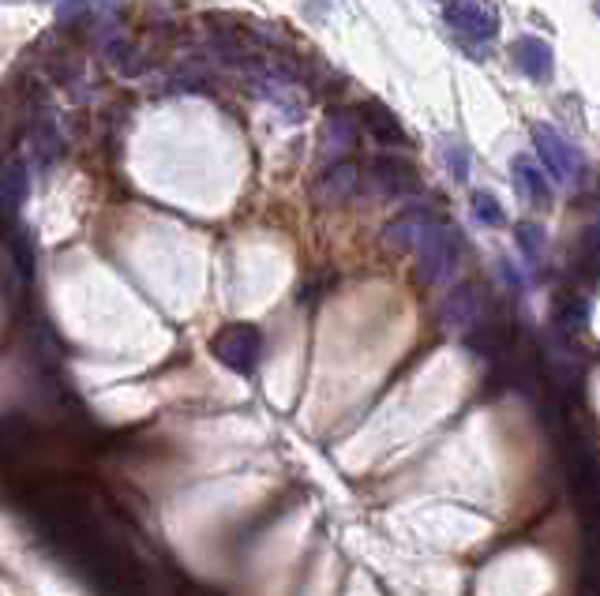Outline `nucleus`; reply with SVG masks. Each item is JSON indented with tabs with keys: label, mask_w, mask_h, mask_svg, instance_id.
Masks as SVG:
<instances>
[{
	"label": "nucleus",
	"mask_w": 600,
	"mask_h": 596,
	"mask_svg": "<svg viewBox=\"0 0 600 596\" xmlns=\"http://www.w3.org/2000/svg\"><path fill=\"white\" fill-rule=\"evenodd\" d=\"M121 0H87V8H98V12H113Z\"/></svg>",
	"instance_id": "6ab92c4d"
},
{
	"label": "nucleus",
	"mask_w": 600,
	"mask_h": 596,
	"mask_svg": "<svg viewBox=\"0 0 600 596\" xmlns=\"http://www.w3.org/2000/svg\"><path fill=\"white\" fill-rule=\"evenodd\" d=\"M443 320L450 326H477L480 320H488V293L480 285H461L447 296Z\"/></svg>",
	"instance_id": "1a4fd4ad"
},
{
	"label": "nucleus",
	"mask_w": 600,
	"mask_h": 596,
	"mask_svg": "<svg viewBox=\"0 0 600 596\" xmlns=\"http://www.w3.org/2000/svg\"><path fill=\"white\" fill-rule=\"evenodd\" d=\"M353 147H357V121L334 113L330 121H327V128H323V158L334 162V158L349 154Z\"/></svg>",
	"instance_id": "f8f14e48"
},
{
	"label": "nucleus",
	"mask_w": 600,
	"mask_h": 596,
	"mask_svg": "<svg viewBox=\"0 0 600 596\" xmlns=\"http://www.w3.org/2000/svg\"><path fill=\"white\" fill-rule=\"evenodd\" d=\"M436 230H439V222L431 218V211H406V214H398L395 222L387 225L383 244H387L390 252L417 255L420 248L431 241V233H436Z\"/></svg>",
	"instance_id": "20e7f679"
},
{
	"label": "nucleus",
	"mask_w": 600,
	"mask_h": 596,
	"mask_svg": "<svg viewBox=\"0 0 600 596\" xmlns=\"http://www.w3.org/2000/svg\"><path fill=\"white\" fill-rule=\"evenodd\" d=\"M510 176H515V188H518L521 199H526L529 206H548V203H552V188H548L545 173L537 169L533 158L518 154L515 165H510Z\"/></svg>",
	"instance_id": "9b49d317"
},
{
	"label": "nucleus",
	"mask_w": 600,
	"mask_h": 596,
	"mask_svg": "<svg viewBox=\"0 0 600 596\" xmlns=\"http://www.w3.org/2000/svg\"><path fill=\"white\" fill-rule=\"evenodd\" d=\"M533 143H537L540 162L552 169L556 181H574V176L582 173V154H578L552 124H537L533 128Z\"/></svg>",
	"instance_id": "39448f33"
},
{
	"label": "nucleus",
	"mask_w": 600,
	"mask_h": 596,
	"mask_svg": "<svg viewBox=\"0 0 600 596\" xmlns=\"http://www.w3.org/2000/svg\"><path fill=\"white\" fill-rule=\"evenodd\" d=\"M211 350H214V356H218L225 367L248 375L252 367L260 364L263 337H260V331H255L252 323H233V326H225V331L214 334Z\"/></svg>",
	"instance_id": "f257e3e1"
},
{
	"label": "nucleus",
	"mask_w": 600,
	"mask_h": 596,
	"mask_svg": "<svg viewBox=\"0 0 600 596\" xmlns=\"http://www.w3.org/2000/svg\"><path fill=\"white\" fill-rule=\"evenodd\" d=\"M461 255V236L455 233V225H443L431 233V241L417 252V282L420 285H431L439 282V277H447L450 271H455Z\"/></svg>",
	"instance_id": "f03ea898"
},
{
	"label": "nucleus",
	"mask_w": 600,
	"mask_h": 596,
	"mask_svg": "<svg viewBox=\"0 0 600 596\" xmlns=\"http://www.w3.org/2000/svg\"><path fill=\"white\" fill-rule=\"evenodd\" d=\"M593 12H597V19H600V0H597V4H593Z\"/></svg>",
	"instance_id": "aec40b11"
},
{
	"label": "nucleus",
	"mask_w": 600,
	"mask_h": 596,
	"mask_svg": "<svg viewBox=\"0 0 600 596\" xmlns=\"http://www.w3.org/2000/svg\"><path fill=\"white\" fill-rule=\"evenodd\" d=\"M368 188L376 195H390V199H406L420 192V176L406 158H379L368 169Z\"/></svg>",
	"instance_id": "423d86ee"
},
{
	"label": "nucleus",
	"mask_w": 600,
	"mask_h": 596,
	"mask_svg": "<svg viewBox=\"0 0 600 596\" xmlns=\"http://www.w3.org/2000/svg\"><path fill=\"white\" fill-rule=\"evenodd\" d=\"M27 188H31V181H27V169L8 165V173H4V211L8 214H16V206L27 199Z\"/></svg>",
	"instance_id": "2eb2a0df"
},
{
	"label": "nucleus",
	"mask_w": 600,
	"mask_h": 596,
	"mask_svg": "<svg viewBox=\"0 0 600 596\" xmlns=\"http://www.w3.org/2000/svg\"><path fill=\"white\" fill-rule=\"evenodd\" d=\"M8 260H16L19 271H23V277H31L34 252H31V241H27V233H8Z\"/></svg>",
	"instance_id": "a211bd4d"
},
{
	"label": "nucleus",
	"mask_w": 600,
	"mask_h": 596,
	"mask_svg": "<svg viewBox=\"0 0 600 596\" xmlns=\"http://www.w3.org/2000/svg\"><path fill=\"white\" fill-rule=\"evenodd\" d=\"M443 19H447V27H455L458 34L474 38V42H488V38H496L499 31V12L491 0H450Z\"/></svg>",
	"instance_id": "7ed1b4c3"
},
{
	"label": "nucleus",
	"mask_w": 600,
	"mask_h": 596,
	"mask_svg": "<svg viewBox=\"0 0 600 596\" xmlns=\"http://www.w3.org/2000/svg\"><path fill=\"white\" fill-rule=\"evenodd\" d=\"M364 181H368V176H364L357 165H330L316 181V188H312V199H316L319 206H342L349 203V199H357Z\"/></svg>",
	"instance_id": "0eeeda50"
},
{
	"label": "nucleus",
	"mask_w": 600,
	"mask_h": 596,
	"mask_svg": "<svg viewBox=\"0 0 600 596\" xmlns=\"http://www.w3.org/2000/svg\"><path fill=\"white\" fill-rule=\"evenodd\" d=\"M510 57H515V64L526 72L529 79H537V83H548L556 72V53L552 46L545 42V38H518L515 46H510Z\"/></svg>",
	"instance_id": "6e6552de"
},
{
	"label": "nucleus",
	"mask_w": 600,
	"mask_h": 596,
	"mask_svg": "<svg viewBox=\"0 0 600 596\" xmlns=\"http://www.w3.org/2000/svg\"><path fill=\"white\" fill-rule=\"evenodd\" d=\"M474 218L480 225H504L507 222L504 206H499V199L491 192H477L474 195Z\"/></svg>",
	"instance_id": "f3484780"
},
{
	"label": "nucleus",
	"mask_w": 600,
	"mask_h": 596,
	"mask_svg": "<svg viewBox=\"0 0 600 596\" xmlns=\"http://www.w3.org/2000/svg\"><path fill=\"white\" fill-rule=\"evenodd\" d=\"M515 236H518V248H521V252H526V260H529V263H533V266L545 263V255H548V233L540 230V225L521 222L518 230H515Z\"/></svg>",
	"instance_id": "ddd939ff"
},
{
	"label": "nucleus",
	"mask_w": 600,
	"mask_h": 596,
	"mask_svg": "<svg viewBox=\"0 0 600 596\" xmlns=\"http://www.w3.org/2000/svg\"><path fill=\"white\" fill-rule=\"evenodd\" d=\"M439 158H443V165L455 173V181H466V173H469V151L458 143L455 135H443L439 139Z\"/></svg>",
	"instance_id": "4468645a"
},
{
	"label": "nucleus",
	"mask_w": 600,
	"mask_h": 596,
	"mask_svg": "<svg viewBox=\"0 0 600 596\" xmlns=\"http://www.w3.org/2000/svg\"><path fill=\"white\" fill-rule=\"evenodd\" d=\"M31 143H34V151H38V158H42V162H53V158L61 154V135H57L53 124L31 128Z\"/></svg>",
	"instance_id": "dca6fc26"
},
{
	"label": "nucleus",
	"mask_w": 600,
	"mask_h": 596,
	"mask_svg": "<svg viewBox=\"0 0 600 596\" xmlns=\"http://www.w3.org/2000/svg\"><path fill=\"white\" fill-rule=\"evenodd\" d=\"M357 117H360V124L379 139V143H387V147H401V143H406V128H401L398 117L390 113V109L383 105V102H376V98H372V102H364L357 109Z\"/></svg>",
	"instance_id": "9d476101"
}]
</instances>
